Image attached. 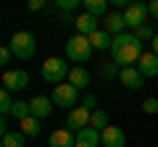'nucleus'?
I'll list each match as a JSON object with an SVG mask.
<instances>
[{"label":"nucleus","mask_w":158,"mask_h":147,"mask_svg":"<svg viewBox=\"0 0 158 147\" xmlns=\"http://www.w3.org/2000/svg\"><path fill=\"white\" fill-rule=\"evenodd\" d=\"M69 74H71V68H69V63L63 58H48L42 63V79L50 81L53 87L63 84V79H69Z\"/></svg>","instance_id":"20e7f679"},{"label":"nucleus","mask_w":158,"mask_h":147,"mask_svg":"<svg viewBox=\"0 0 158 147\" xmlns=\"http://www.w3.org/2000/svg\"><path fill=\"white\" fill-rule=\"evenodd\" d=\"M90 118H92L90 110H87V108H82V105H77L74 110H69L66 126H69L71 131H82V129H87V126H90Z\"/></svg>","instance_id":"6e6552de"},{"label":"nucleus","mask_w":158,"mask_h":147,"mask_svg":"<svg viewBox=\"0 0 158 147\" xmlns=\"http://www.w3.org/2000/svg\"><path fill=\"white\" fill-rule=\"evenodd\" d=\"M137 71L145 76V79H150V76H158V55L156 53H142L140 63H137Z\"/></svg>","instance_id":"ddd939ff"},{"label":"nucleus","mask_w":158,"mask_h":147,"mask_svg":"<svg viewBox=\"0 0 158 147\" xmlns=\"http://www.w3.org/2000/svg\"><path fill=\"white\" fill-rule=\"evenodd\" d=\"M13 92H8V89H0V113H3V118H6V116H11V108H13Z\"/></svg>","instance_id":"5701e85b"},{"label":"nucleus","mask_w":158,"mask_h":147,"mask_svg":"<svg viewBox=\"0 0 158 147\" xmlns=\"http://www.w3.org/2000/svg\"><path fill=\"white\" fill-rule=\"evenodd\" d=\"M142 110H145L148 116H156L158 113V97H148V100L142 102Z\"/></svg>","instance_id":"a878e982"},{"label":"nucleus","mask_w":158,"mask_h":147,"mask_svg":"<svg viewBox=\"0 0 158 147\" xmlns=\"http://www.w3.org/2000/svg\"><path fill=\"white\" fill-rule=\"evenodd\" d=\"M50 147H77V131H71V129H56L50 134Z\"/></svg>","instance_id":"4468645a"},{"label":"nucleus","mask_w":158,"mask_h":147,"mask_svg":"<svg viewBox=\"0 0 158 147\" xmlns=\"http://www.w3.org/2000/svg\"><path fill=\"white\" fill-rule=\"evenodd\" d=\"M29 87V74L24 68H16V71H6L3 74V89L8 92H21Z\"/></svg>","instance_id":"0eeeda50"},{"label":"nucleus","mask_w":158,"mask_h":147,"mask_svg":"<svg viewBox=\"0 0 158 147\" xmlns=\"http://www.w3.org/2000/svg\"><path fill=\"white\" fill-rule=\"evenodd\" d=\"M11 58H13V53H11V47H0V66H8L11 63Z\"/></svg>","instance_id":"cd10ccee"},{"label":"nucleus","mask_w":158,"mask_h":147,"mask_svg":"<svg viewBox=\"0 0 158 147\" xmlns=\"http://www.w3.org/2000/svg\"><path fill=\"white\" fill-rule=\"evenodd\" d=\"M11 116L19 121V124H21L24 118H29V116H32V108H29V102L16 100V102H13V108H11Z\"/></svg>","instance_id":"412c9836"},{"label":"nucleus","mask_w":158,"mask_h":147,"mask_svg":"<svg viewBox=\"0 0 158 147\" xmlns=\"http://www.w3.org/2000/svg\"><path fill=\"white\" fill-rule=\"evenodd\" d=\"M19 129H21L24 137H37V134H40V118L29 116V118H24L21 124H19Z\"/></svg>","instance_id":"aec40b11"},{"label":"nucleus","mask_w":158,"mask_h":147,"mask_svg":"<svg viewBox=\"0 0 158 147\" xmlns=\"http://www.w3.org/2000/svg\"><path fill=\"white\" fill-rule=\"evenodd\" d=\"M100 142L103 147H124L127 145V134L118 126H108V129L100 131Z\"/></svg>","instance_id":"9d476101"},{"label":"nucleus","mask_w":158,"mask_h":147,"mask_svg":"<svg viewBox=\"0 0 158 147\" xmlns=\"http://www.w3.org/2000/svg\"><path fill=\"white\" fill-rule=\"evenodd\" d=\"M148 11H150V16H153V18H158V0L148 3Z\"/></svg>","instance_id":"7c9ffc66"},{"label":"nucleus","mask_w":158,"mask_h":147,"mask_svg":"<svg viewBox=\"0 0 158 147\" xmlns=\"http://www.w3.org/2000/svg\"><path fill=\"white\" fill-rule=\"evenodd\" d=\"M82 8H85V13H90V16H108V0H85L82 3Z\"/></svg>","instance_id":"a211bd4d"},{"label":"nucleus","mask_w":158,"mask_h":147,"mask_svg":"<svg viewBox=\"0 0 158 147\" xmlns=\"http://www.w3.org/2000/svg\"><path fill=\"white\" fill-rule=\"evenodd\" d=\"M92 42H90V37H82V34H74L71 40L66 42V58L71 63H87L90 61V55H92Z\"/></svg>","instance_id":"7ed1b4c3"},{"label":"nucleus","mask_w":158,"mask_h":147,"mask_svg":"<svg viewBox=\"0 0 158 147\" xmlns=\"http://www.w3.org/2000/svg\"><path fill=\"white\" fill-rule=\"evenodd\" d=\"M29 11H40V8H45V3H42V0H29Z\"/></svg>","instance_id":"c85d7f7f"},{"label":"nucleus","mask_w":158,"mask_h":147,"mask_svg":"<svg viewBox=\"0 0 158 147\" xmlns=\"http://www.w3.org/2000/svg\"><path fill=\"white\" fill-rule=\"evenodd\" d=\"M137 37H140V42H153V40H156V34L158 32H153V26H150V24H145V26H140V29H137Z\"/></svg>","instance_id":"b1692460"},{"label":"nucleus","mask_w":158,"mask_h":147,"mask_svg":"<svg viewBox=\"0 0 158 147\" xmlns=\"http://www.w3.org/2000/svg\"><path fill=\"white\" fill-rule=\"evenodd\" d=\"M111 58L118 68H129V66H137L142 58V42L137 34L132 32H124L113 37V45H111Z\"/></svg>","instance_id":"f257e3e1"},{"label":"nucleus","mask_w":158,"mask_h":147,"mask_svg":"<svg viewBox=\"0 0 158 147\" xmlns=\"http://www.w3.org/2000/svg\"><path fill=\"white\" fill-rule=\"evenodd\" d=\"M79 105H82V108H87L90 113H95V110H98V108H95V105H98V97H95V95H87L85 100L79 102Z\"/></svg>","instance_id":"bb28decb"},{"label":"nucleus","mask_w":158,"mask_h":147,"mask_svg":"<svg viewBox=\"0 0 158 147\" xmlns=\"http://www.w3.org/2000/svg\"><path fill=\"white\" fill-rule=\"evenodd\" d=\"M90 42H92V47H95V50H111L113 37L106 32V29H98L95 34H90Z\"/></svg>","instance_id":"f3484780"},{"label":"nucleus","mask_w":158,"mask_h":147,"mask_svg":"<svg viewBox=\"0 0 158 147\" xmlns=\"http://www.w3.org/2000/svg\"><path fill=\"white\" fill-rule=\"evenodd\" d=\"M56 8L63 11V13H69V11H74V8H79V0H56Z\"/></svg>","instance_id":"393cba45"},{"label":"nucleus","mask_w":158,"mask_h":147,"mask_svg":"<svg viewBox=\"0 0 158 147\" xmlns=\"http://www.w3.org/2000/svg\"><path fill=\"white\" fill-rule=\"evenodd\" d=\"M50 100H53V105H58V108H77V100H79V89L74 84H58V87H53V95H50Z\"/></svg>","instance_id":"39448f33"},{"label":"nucleus","mask_w":158,"mask_h":147,"mask_svg":"<svg viewBox=\"0 0 158 147\" xmlns=\"http://www.w3.org/2000/svg\"><path fill=\"white\" fill-rule=\"evenodd\" d=\"M29 108H32V116L34 118H48V116L53 113V100L50 97H45V95H34L32 100H29Z\"/></svg>","instance_id":"1a4fd4ad"},{"label":"nucleus","mask_w":158,"mask_h":147,"mask_svg":"<svg viewBox=\"0 0 158 147\" xmlns=\"http://www.w3.org/2000/svg\"><path fill=\"white\" fill-rule=\"evenodd\" d=\"M156 147H158V145H156Z\"/></svg>","instance_id":"72a5a7b5"},{"label":"nucleus","mask_w":158,"mask_h":147,"mask_svg":"<svg viewBox=\"0 0 158 147\" xmlns=\"http://www.w3.org/2000/svg\"><path fill=\"white\" fill-rule=\"evenodd\" d=\"M118 79H121V84L127 89H140L145 76L137 71V66H129V68H118Z\"/></svg>","instance_id":"9b49d317"},{"label":"nucleus","mask_w":158,"mask_h":147,"mask_svg":"<svg viewBox=\"0 0 158 147\" xmlns=\"http://www.w3.org/2000/svg\"><path fill=\"white\" fill-rule=\"evenodd\" d=\"M150 16V11H148V6L145 3H129V8L124 11V21H127V26L129 29H140V26H145V18Z\"/></svg>","instance_id":"423d86ee"},{"label":"nucleus","mask_w":158,"mask_h":147,"mask_svg":"<svg viewBox=\"0 0 158 147\" xmlns=\"http://www.w3.org/2000/svg\"><path fill=\"white\" fill-rule=\"evenodd\" d=\"M111 6L113 8H124L127 11V8H129V0H111Z\"/></svg>","instance_id":"2f4dec72"},{"label":"nucleus","mask_w":158,"mask_h":147,"mask_svg":"<svg viewBox=\"0 0 158 147\" xmlns=\"http://www.w3.org/2000/svg\"><path fill=\"white\" fill-rule=\"evenodd\" d=\"M8 47L19 61H32L34 53H37V40H34L32 32H16L8 42Z\"/></svg>","instance_id":"f03ea898"},{"label":"nucleus","mask_w":158,"mask_h":147,"mask_svg":"<svg viewBox=\"0 0 158 147\" xmlns=\"http://www.w3.org/2000/svg\"><path fill=\"white\" fill-rule=\"evenodd\" d=\"M69 84H74L77 89H85L87 84H90V71L82 66H74L71 74H69Z\"/></svg>","instance_id":"dca6fc26"},{"label":"nucleus","mask_w":158,"mask_h":147,"mask_svg":"<svg viewBox=\"0 0 158 147\" xmlns=\"http://www.w3.org/2000/svg\"><path fill=\"white\" fill-rule=\"evenodd\" d=\"M124 29H127V21H124V13H108L106 16V32L108 34H124Z\"/></svg>","instance_id":"2eb2a0df"},{"label":"nucleus","mask_w":158,"mask_h":147,"mask_svg":"<svg viewBox=\"0 0 158 147\" xmlns=\"http://www.w3.org/2000/svg\"><path fill=\"white\" fill-rule=\"evenodd\" d=\"M98 21H100L98 16H90V13H79L77 21H74V26H77V34H82V37H90V34H95V32H98Z\"/></svg>","instance_id":"f8f14e48"},{"label":"nucleus","mask_w":158,"mask_h":147,"mask_svg":"<svg viewBox=\"0 0 158 147\" xmlns=\"http://www.w3.org/2000/svg\"><path fill=\"white\" fill-rule=\"evenodd\" d=\"M8 131H13V129L8 126V118H3V121H0V137H6Z\"/></svg>","instance_id":"c756f323"},{"label":"nucleus","mask_w":158,"mask_h":147,"mask_svg":"<svg viewBox=\"0 0 158 147\" xmlns=\"http://www.w3.org/2000/svg\"><path fill=\"white\" fill-rule=\"evenodd\" d=\"M90 126H92V129H98V131H103V129H108V126H111V124H108V113L103 110V108H98L95 113H92Z\"/></svg>","instance_id":"4be33fe9"},{"label":"nucleus","mask_w":158,"mask_h":147,"mask_svg":"<svg viewBox=\"0 0 158 147\" xmlns=\"http://www.w3.org/2000/svg\"><path fill=\"white\" fill-rule=\"evenodd\" d=\"M24 142H27V137L21 134V129H13V131H8V134L0 139V145L3 147H24Z\"/></svg>","instance_id":"6ab92c4d"},{"label":"nucleus","mask_w":158,"mask_h":147,"mask_svg":"<svg viewBox=\"0 0 158 147\" xmlns=\"http://www.w3.org/2000/svg\"><path fill=\"white\" fill-rule=\"evenodd\" d=\"M150 45H153V53H156V55H158V34H156V40H153Z\"/></svg>","instance_id":"473e14b6"}]
</instances>
